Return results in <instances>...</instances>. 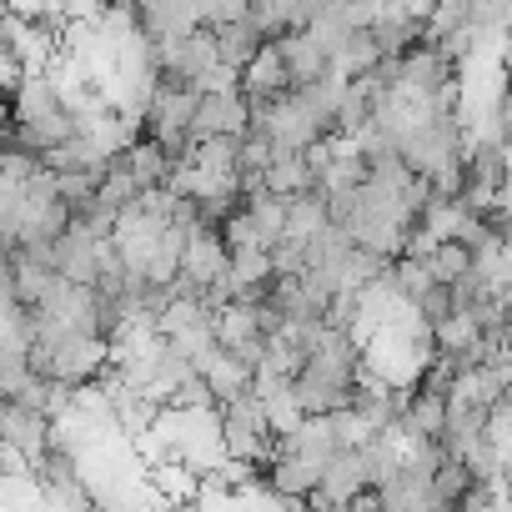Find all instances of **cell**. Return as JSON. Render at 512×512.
<instances>
[{
  "label": "cell",
  "instance_id": "1",
  "mask_svg": "<svg viewBox=\"0 0 512 512\" xmlns=\"http://www.w3.org/2000/svg\"><path fill=\"white\" fill-rule=\"evenodd\" d=\"M216 417H221V447H226L231 462H246V467L272 462L277 432H272V422H267V407H262V397H256V387L241 392L236 402H226Z\"/></svg>",
  "mask_w": 512,
  "mask_h": 512
},
{
  "label": "cell",
  "instance_id": "2",
  "mask_svg": "<svg viewBox=\"0 0 512 512\" xmlns=\"http://www.w3.org/2000/svg\"><path fill=\"white\" fill-rule=\"evenodd\" d=\"M372 492V467H367V452H337L327 467H322V482H317V497L322 507H357V497Z\"/></svg>",
  "mask_w": 512,
  "mask_h": 512
},
{
  "label": "cell",
  "instance_id": "3",
  "mask_svg": "<svg viewBox=\"0 0 512 512\" xmlns=\"http://www.w3.org/2000/svg\"><path fill=\"white\" fill-rule=\"evenodd\" d=\"M0 447L21 452L31 462V472H36L41 452L51 447V417L31 412L26 402H0Z\"/></svg>",
  "mask_w": 512,
  "mask_h": 512
},
{
  "label": "cell",
  "instance_id": "4",
  "mask_svg": "<svg viewBox=\"0 0 512 512\" xmlns=\"http://www.w3.org/2000/svg\"><path fill=\"white\" fill-rule=\"evenodd\" d=\"M262 191H267V196H277V201L312 196V191H317L312 156H297V151H272V161H267V171H262Z\"/></svg>",
  "mask_w": 512,
  "mask_h": 512
},
{
  "label": "cell",
  "instance_id": "5",
  "mask_svg": "<svg viewBox=\"0 0 512 512\" xmlns=\"http://www.w3.org/2000/svg\"><path fill=\"white\" fill-rule=\"evenodd\" d=\"M201 377H206V387H211V397H216V407H226V402H236L241 392H251L256 387V377H251V367L236 357V352H226L221 342H216V352L196 367Z\"/></svg>",
  "mask_w": 512,
  "mask_h": 512
},
{
  "label": "cell",
  "instance_id": "6",
  "mask_svg": "<svg viewBox=\"0 0 512 512\" xmlns=\"http://www.w3.org/2000/svg\"><path fill=\"white\" fill-rule=\"evenodd\" d=\"M116 166L141 186V191H166V176H171V156L156 146V141H146V136H136L121 156H116Z\"/></svg>",
  "mask_w": 512,
  "mask_h": 512
},
{
  "label": "cell",
  "instance_id": "7",
  "mask_svg": "<svg viewBox=\"0 0 512 512\" xmlns=\"http://www.w3.org/2000/svg\"><path fill=\"white\" fill-rule=\"evenodd\" d=\"M327 226H332V211H327V201L312 191V196H297V201H287V236H282V241H297V246H307V241H317Z\"/></svg>",
  "mask_w": 512,
  "mask_h": 512
},
{
  "label": "cell",
  "instance_id": "8",
  "mask_svg": "<svg viewBox=\"0 0 512 512\" xmlns=\"http://www.w3.org/2000/svg\"><path fill=\"white\" fill-rule=\"evenodd\" d=\"M427 272H432V282L437 287H457L467 272H472V256H467V246H457V241H442L427 262H422Z\"/></svg>",
  "mask_w": 512,
  "mask_h": 512
},
{
  "label": "cell",
  "instance_id": "9",
  "mask_svg": "<svg viewBox=\"0 0 512 512\" xmlns=\"http://www.w3.org/2000/svg\"><path fill=\"white\" fill-rule=\"evenodd\" d=\"M412 312H417V317H422L427 327H437V322H447V317H452L457 307H452V292H447V287H432V292H427V297H422V302H417Z\"/></svg>",
  "mask_w": 512,
  "mask_h": 512
},
{
  "label": "cell",
  "instance_id": "10",
  "mask_svg": "<svg viewBox=\"0 0 512 512\" xmlns=\"http://www.w3.org/2000/svg\"><path fill=\"white\" fill-rule=\"evenodd\" d=\"M507 322H512V317H507Z\"/></svg>",
  "mask_w": 512,
  "mask_h": 512
}]
</instances>
